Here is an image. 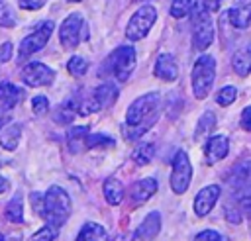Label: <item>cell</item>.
Segmentation results:
<instances>
[{"label":"cell","mask_w":251,"mask_h":241,"mask_svg":"<svg viewBox=\"0 0 251 241\" xmlns=\"http://www.w3.org/2000/svg\"><path fill=\"white\" fill-rule=\"evenodd\" d=\"M192 6H194V2L192 0H173L171 2V16L173 18H176V20H180V18H184V16H188L190 14V10H192Z\"/></svg>","instance_id":"cell-29"},{"label":"cell","mask_w":251,"mask_h":241,"mask_svg":"<svg viewBox=\"0 0 251 241\" xmlns=\"http://www.w3.org/2000/svg\"><path fill=\"white\" fill-rule=\"evenodd\" d=\"M76 241H110V239H108L106 229H104L100 223L88 221V223L82 225V229H80Z\"/></svg>","instance_id":"cell-21"},{"label":"cell","mask_w":251,"mask_h":241,"mask_svg":"<svg viewBox=\"0 0 251 241\" xmlns=\"http://www.w3.org/2000/svg\"><path fill=\"white\" fill-rule=\"evenodd\" d=\"M22 139V125L20 123H8L0 131V145L6 151H14Z\"/></svg>","instance_id":"cell-18"},{"label":"cell","mask_w":251,"mask_h":241,"mask_svg":"<svg viewBox=\"0 0 251 241\" xmlns=\"http://www.w3.org/2000/svg\"><path fill=\"white\" fill-rule=\"evenodd\" d=\"M190 14H192V45L196 51H204L214 41V25L210 12H206L202 4H194Z\"/></svg>","instance_id":"cell-4"},{"label":"cell","mask_w":251,"mask_h":241,"mask_svg":"<svg viewBox=\"0 0 251 241\" xmlns=\"http://www.w3.org/2000/svg\"><path fill=\"white\" fill-rule=\"evenodd\" d=\"M155 22H157V8L141 6L139 10H135V14L129 18V22L126 25V39L127 41L143 39L149 33V29L153 27Z\"/></svg>","instance_id":"cell-6"},{"label":"cell","mask_w":251,"mask_h":241,"mask_svg":"<svg viewBox=\"0 0 251 241\" xmlns=\"http://www.w3.org/2000/svg\"><path fill=\"white\" fill-rule=\"evenodd\" d=\"M227 151H229V139L227 135L220 133V135H210L206 139V145H204V161L206 165H216L220 163L222 159L227 157Z\"/></svg>","instance_id":"cell-11"},{"label":"cell","mask_w":251,"mask_h":241,"mask_svg":"<svg viewBox=\"0 0 251 241\" xmlns=\"http://www.w3.org/2000/svg\"><path fill=\"white\" fill-rule=\"evenodd\" d=\"M231 67L239 76H247L251 72V41L243 43L239 49H235L231 57Z\"/></svg>","instance_id":"cell-17"},{"label":"cell","mask_w":251,"mask_h":241,"mask_svg":"<svg viewBox=\"0 0 251 241\" xmlns=\"http://www.w3.org/2000/svg\"><path fill=\"white\" fill-rule=\"evenodd\" d=\"M226 219H227L229 223H239V221H241L239 210L233 208V206H226Z\"/></svg>","instance_id":"cell-38"},{"label":"cell","mask_w":251,"mask_h":241,"mask_svg":"<svg viewBox=\"0 0 251 241\" xmlns=\"http://www.w3.org/2000/svg\"><path fill=\"white\" fill-rule=\"evenodd\" d=\"M0 241H20V237H12V235H8V237H6V235H2V233H0Z\"/></svg>","instance_id":"cell-43"},{"label":"cell","mask_w":251,"mask_h":241,"mask_svg":"<svg viewBox=\"0 0 251 241\" xmlns=\"http://www.w3.org/2000/svg\"><path fill=\"white\" fill-rule=\"evenodd\" d=\"M161 96L159 92H147L131 102L126 112V123L122 125V133L126 141H135L143 133H147L159 120Z\"/></svg>","instance_id":"cell-1"},{"label":"cell","mask_w":251,"mask_h":241,"mask_svg":"<svg viewBox=\"0 0 251 241\" xmlns=\"http://www.w3.org/2000/svg\"><path fill=\"white\" fill-rule=\"evenodd\" d=\"M8 188H10V182H8V178L0 176V194H2V192H6Z\"/></svg>","instance_id":"cell-42"},{"label":"cell","mask_w":251,"mask_h":241,"mask_svg":"<svg viewBox=\"0 0 251 241\" xmlns=\"http://www.w3.org/2000/svg\"><path fill=\"white\" fill-rule=\"evenodd\" d=\"M88 135V127L86 125H75L69 129L67 133V139H69V147L73 153H78L84 149V139Z\"/></svg>","instance_id":"cell-24"},{"label":"cell","mask_w":251,"mask_h":241,"mask_svg":"<svg viewBox=\"0 0 251 241\" xmlns=\"http://www.w3.org/2000/svg\"><path fill=\"white\" fill-rule=\"evenodd\" d=\"M220 192H222L220 184L204 186V188L196 194V198H194V214H196L198 217L208 216V214L212 212V208L216 206V202H218V198H220Z\"/></svg>","instance_id":"cell-12"},{"label":"cell","mask_w":251,"mask_h":241,"mask_svg":"<svg viewBox=\"0 0 251 241\" xmlns=\"http://www.w3.org/2000/svg\"><path fill=\"white\" fill-rule=\"evenodd\" d=\"M55 237H57V229L51 225H43L39 231L31 235V241H55Z\"/></svg>","instance_id":"cell-34"},{"label":"cell","mask_w":251,"mask_h":241,"mask_svg":"<svg viewBox=\"0 0 251 241\" xmlns=\"http://www.w3.org/2000/svg\"><path fill=\"white\" fill-rule=\"evenodd\" d=\"M67 2H80V0H67Z\"/></svg>","instance_id":"cell-45"},{"label":"cell","mask_w":251,"mask_h":241,"mask_svg":"<svg viewBox=\"0 0 251 241\" xmlns=\"http://www.w3.org/2000/svg\"><path fill=\"white\" fill-rule=\"evenodd\" d=\"M235 96H237V88L227 84V86L220 88V92L216 94V102H218L220 106H229V104L235 100Z\"/></svg>","instance_id":"cell-32"},{"label":"cell","mask_w":251,"mask_h":241,"mask_svg":"<svg viewBox=\"0 0 251 241\" xmlns=\"http://www.w3.org/2000/svg\"><path fill=\"white\" fill-rule=\"evenodd\" d=\"M220 4H222V0H202V6L206 12H218Z\"/></svg>","instance_id":"cell-41"},{"label":"cell","mask_w":251,"mask_h":241,"mask_svg":"<svg viewBox=\"0 0 251 241\" xmlns=\"http://www.w3.org/2000/svg\"><path fill=\"white\" fill-rule=\"evenodd\" d=\"M155 157V145L153 143H141L139 147H135V151H133V155H131V159H133V163L135 165H147V163H151V159Z\"/></svg>","instance_id":"cell-26"},{"label":"cell","mask_w":251,"mask_h":241,"mask_svg":"<svg viewBox=\"0 0 251 241\" xmlns=\"http://www.w3.org/2000/svg\"><path fill=\"white\" fill-rule=\"evenodd\" d=\"M92 94H94V98H96V102H98V106H100V110H102V108H108V106H112V104L116 102V98H118V88H116L114 84H110V82H104V84H100L98 88H94Z\"/></svg>","instance_id":"cell-20"},{"label":"cell","mask_w":251,"mask_h":241,"mask_svg":"<svg viewBox=\"0 0 251 241\" xmlns=\"http://www.w3.org/2000/svg\"><path fill=\"white\" fill-rule=\"evenodd\" d=\"M31 110H33L35 116H45V114L49 112V100H47L43 94L33 96V98H31Z\"/></svg>","instance_id":"cell-33"},{"label":"cell","mask_w":251,"mask_h":241,"mask_svg":"<svg viewBox=\"0 0 251 241\" xmlns=\"http://www.w3.org/2000/svg\"><path fill=\"white\" fill-rule=\"evenodd\" d=\"M155 76H159L161 80H176L178 78V63L175 61L173 55L169 53H161L155 61Z\"/></svg>","instance_id":"cell-14"},{"label":"cell","mask_w":251,"mask_h":241,"mask_svg":"<svg viewBox=\"0 0 251 241\" xmlns=\"http://www.w3.org/2000/svg\"><path fill=\"white\" fill-rule=\"evenodd\" d=\"M22 94L24 92L16 84H12V82H0V104L4 108H14L20 102Z\"/></svg>","instance_id":"cell-23"},{"label":"cell","mask_w":251,"mask_h":241,"mask_svg":"<svg viewBox=\"0 0 251 241\" xmlns=\"http://www.w3.org/2000/svg\"><path fill=\"white\" fill-rule=\"evenodd\" d=\"M190 178H192V165L188 155L178 149L175 153L173 159V170H171V190L175 194H184L190 186Z\"/></svg>","instance_id":"cell-8"},{"label":"cell","mask_w":251,"mask_h":241,"mask_svg":"<svg viewBox=\"0 0 251 241\" xmlns=\"http://www.w3.org/2000/svg\"><path fill=\"white\" fill-rule=\"evenodd\" d=\"M47 0H18V6L24 10H39L45 6Z\"/></svg>","instance_id":"cell-36"},{"label":"cell","mask_w":251,"mask_h":241,"mask_svg":"<svg viewBox=\"0 0 251 241\" xmlns=\"http://www.w3.org/2000/svg\"><path fill=\"white\" fill-rule=\"evenodd\" d=\"M106 69L120 82H126L131 76L133 69H135V49L131 45H120V47H116L110 53L108 61H106Z\"/></svg>","instance_id":"cell-5"},{"label":"cell","mask_w":251,"mask_h":241,"mask_svg":"<svg viewBox=\"0 0 251 241\" xmlns=\"http://www.w3.org/2000/svg\"><path fill=\"white\" fill-rule=\"evenodd\" d=\"M110 241H127V237H126V235H116V237L110 239Z\"/></svg>","instance_id":"cell-44"},{"label":"cell","mask_w":251,"mask_h":241,"mask_svg":"<svg viewBox=\"0 0 251 241\" xmlns=\"http://www.w3.org/2000/svg\"><path fill=\"white\" fill-rule=\"evenodd\" d=\"M22 80L27 86H49L55 80V72L53 69H49L45 63H29L24 67L22 71Z\"/></svg>","instance_id":"cell-10"},{"label":"cell","mask_w":251,"mask_h":241,"mask_svg":"<svg viewBox=\"0 0 251 241\" xmlns=\"http://www.w3.org/2000/svg\"><path fill=\"white\" fill-rule=\"evenodd\" d=\"M216 127V114L214 112H204L196 123V129H194V139L196 141H202V139H208L212 129Z\"/></svg>","instance_id":"cell-22"},{"label":"cell","mask_w":251,"mask_h":241,"mask_svg":"<svg viewBox=\"0 0 251 241\" xmlns=\"http://www.w3.org/2000/svg\"><path fill=\"white\" fill-rule=\"evenodd\" d=\"M157 188H159V182L155 178H141V180L133 182V186H131V202H133V206L145 204L157 192Z\"/></svg>","instance_id":"cell-16"},{"label":"cell","mask_w":251,"mask_h":241,"mask_svg":"<svg viewBox=\"0 0 251 241\" xmlns=\"http://www.w3.org/2000/svg\"><path fill=\"white\" fill-rule=\"evenodd\" d=\"M102 190H104V198H106V202L110 206H118L124 200V184L118 178H114V176L104 180Z\"/></svg>","instance_id":"cell-19"},{"label":"cell","mask_w":251,"mask_h":241,"mask_svg":"<svg viewBox=\"0 0 251 241\" xmlns=\"http://www.w3.org/2000/svg\"><path fill=\"white\" fill-rule=\"evenodd\" d=\"M4 216H6V219L12 221V223H22V221H24V202H22V196H20V194H16V196L8 202V206H6V210H4Z\"/></svg>","instance_id":"cell-25"},{"label":"cell","mask_w":251,"mask_h":241,"mask_svg":"<svg viewBox=\"0 0 251 241\" xmlns=\"http://www.w3.org/2000/svg\"><path fill=\"white\" fill-rule=\"evenodd\" d=\"M67 71H69L73 76H82V74L88 71V61H86L84 57L75 55V57L69 59V63H67Z\"/></svg>","instance_id":"cell-30"},{"label":"cell","mask_w":251,"mask_h":241,"mask_svg":"<svg viewBox=\"0 0 251 241\" xmlns=\"http://www.w3.org/2000/svg\"><path fill=\"white\" fill-rule=\"evenodd\" d=\"M216 78V59L212 55H200L192 67V92L194 98L204 100Z\"/></svg>","instance_id":"cell-3"},{"label":"cell","mask_w":251,"mask_h":241,"mask_svg":"<svg viewBox=\"0 0 251 241\" xmlns=\"http://www.w3.org/2000/svg\"><path fill=\"white\" fill-rule=\"evenodd\" d=\"M0 25L2 27H14L16 25V14L4 0H0Z\"/></svg>","instance_id":"cell-31"},{"label":"cell","mask_w":251,"mask_h":241,"mask_svg":"<svg viewBox=\"0 0 251 241\" xmlns=\"http://www.w3.org/2000/svg\"><path fill=\"white\" fill-rule=\"evenodd\" d=\"M194 241H229V239H227L226 235L214 231V229H204V231H200V233L194 237Z\"/></svg>","instance_id":"cell-35"},{"label":"cell","mask_w":251,"mask_h":241,"mask_svg":"<svg viewBox=\"0 0 251 241\" xmlns=\"http://www.w3.org/2000/svg\"><path fill=\"white\" fill-rule=\"evenodd\" d=\"M71 216V198L61 186H49L43 194V219L47 225L59 229Z\"/></svg>","instance_id":"cell-2"},{"label":"cell","mask_w":251,"mask_h":241,"mask_svg":"<svg viewBox=\"0 0 251 241\" xmlns=\"http://www.w3.org/2000/svg\"><path fill=\"white\" fill-rule=\"evenodd\" d=\"M84 37H88V31H86V25H84V20L80 14H71L63 20L61 27H59V41L65 49H75Z\"/></svg>","instance_id":"cell-7"},{"label":"cell","mask_w":251,"mask_h":241,"mask_svg":"<svg viewBox=\"0 0 251 241\" xmlns=\"http://www.w3.org/2000/svg\"><path fill=\"white\" fill-rule=\"evenodd\" d=\"M29 200L33 204V210L37 216H43V194H37V192H31L29 194Z\"/></svg>","instance_id":"cell-37"},{"label":"cell","mask_w":251,"mask_h":241,"mask_svg":"<svg viewBox=\"0 0 251 241\" xmlns=\"http://www.w3.org/2000/svg\"><path fill=\"white\" fill-rule=\"evenodd\" d=\"M239 121H241V127H243L245 131H251V106L243 108V112H241V118H239Z\"/></svg>","instance_id":"cell-40"},{"label":"cell","mask_w":251,"mask_h":241,"mask_svg":"<svg viewBox=\"0 0 251 241\" xmlns=\"http://www.w3.org/2000/svg\"><path fill=\"white\" fill-rule=\"evenodd\" d=\"M227 18H229L233 27L245 29L251 24V0H237L227 10Z\"/></svg>","instance_id":"cell-13"},{"label":"cell","mask_w":251,"mask_h":241,"mask_svg":"<svg viewBox=\"0 0 251 241\" xmlns=\"http://www.w3.org/2000/svg\"><path fill=\"white\" fill-rule=\"evenodd\" d=\"M235 196H237V210H239V214H245V216L251 217V182L245 184Z\"/></svg>","instance_id":"cell-27"},{"label":"cell","mask_w":251,"mask_h":241,"mask_svg":"<svg viewBox=\"0 0 251 241\" xmlns=\"http://www.w3.org/2000/svg\"><path fill=\"white\" fill-rule=\"evenodd\" d=\"M84 147L86 149H96V147H114V139L104 135V133H92L86 135L84 139Z\"/></svg>","instance_id":"cell-28"},{"label":"cell","mask_w":251,"mask_h":241,"mask_svg":"<svg viewBox=\"0 0 251 241\" xmlns=\"http://www.w3.org/2000/svg\"><path fill=\"white\" fill-rule=\"evenodd\" d=\"M12 51H14V47H12V43H10V41H4V43L0 45V65H2V63H6V61H10Z\"/></svg>","instance_id":"cell-39"},{"label":"cell","mask_w":251,"mask_h":241,"mask_svg":"<svg viewBox=\"0 0 251 241\" xmlns=\"http://www.w3.org/2000/svg\"><path fill=\"white\" fill-rule=\"evenodd\" d=\"M53 27H55V24L51 20L37 24V27L20 41V49H18L20 51V57H29V55L37 53L39 49H43L45 43L49 41L51 33H53Z\"/></svg>","instance_id":"cell-9"},{"label":"cell","mask_w":251,"mask_h":241,"mask_svg":"<svg viewBox=\"0 0 251 241\" xmlns=\"http://www.w3.org/2000/svg\"><path fill=\"white\" fill-rule=\"evenodd\" d=\"M159 231H161V214L159 212H149L145 216V219L139 223V227L135 229V239L151 241V239L157 237Z\"/></svg>","instance_id":"cell-15"}]
</instances>
